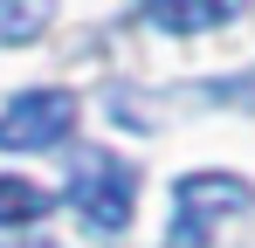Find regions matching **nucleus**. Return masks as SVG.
Instances as JSON below:
<instances>
[{
    "label": "nucleus",
    "mask_w": 255,
    "mask_h": 248,
    "mask_svg": "<svg viewBox=\"0 0 255 248\" xmlns=\"http://www.w3.org/2000/svg\"><path fill=\"white\" fill-rule=\"evenodd\" d=\"M55 0H0V48H28L35 35H48Z\"/></svg>",
    "instance_id": "39448f33"
},
{
    "label": "nucleus",
    "mask_w": 255,
    "mask_h": 248,
    "mask_svg": "<svg viewBox=\"0 0 255 248\" xmlns=\"http://www.w3.org/2000/svg\"><path fill=\"white\" fill-rule=\"evenodd\" d=\"M249 90H255V83H249Z\"/></svg>",
    "instance_id": "6e6552de"
},
{
    "label": "nucleus",
    "mask_w": 255,
    "mask_h": 248,
    "mask_svg": "<svg viewBox=\"0 0 255 248\" xmlns=\"http://www.w3.org/2000/svg\"><path fill=\"white\" fill-rule=\"evenodd\" d=\"M21 248H55V242H21Z\"/></svg>",
    "instance_id": "0eeeda50"
},
{
    "label": "nucleus",
    "mask_w": 255,
    "mask_h": 248,
    "mask_svg": "<svg viewBox=\"0 0 255 248\" xmlns=\"http://www.w3.org/2000/svg\"><path fill=\"white\" fill-rule=\"evenodd\" d=\"M76 131V97L69 90H21L0 104V152H48Z\"/></svg>",
    "instance_id": "7ed1b4c3"
},
{
    "label": "nucleus",
    "mask_w": 255,
    "mask_h": 248,
    "mask_svg": "<svg viewBox=\"0 0 255 248\" xmlns=\"http://www.w3.org/2000/svg\"><path fill=\"white\" fill-rule=\"evenodd\" d=\"M69 207L83 214L97 235H125L131 228V207H138V165L118 159V152H76L69 165Z\"/></svg>",
    "instance_id": "f257e3e1"
},
{
    "label": "nucleus",
    "mask_w": 255,
    "mask_h": 248,
    "mask_svg": "<svg viewBox=\"0 0 255 248\" xmlns=\"http://www.w3.org/2000/svg\"><path fill=\"white\" fill-rule=\"evenodd\" d=\"M48 207H55V193H42L35 179H14V172L0 179V228H35Z\"/></svg>",
    "instance_id": "423d86ee"
},
{
    "label": "nucleus",
    "mask_w": 255,
    "mask_h": 248,
    "mask_svg": "<svg viewBox=\"0 0 255 248\" xmlns=\"http://www.w3.org/2000/svg\"><path fill=\"white\" fill-rule=\"evenodd\" d=\"M172 207H179V221H172V248L200 242L214 221H228V214H249L255 207V186L242 172H186L179 186H172Z\"/></svg>",
    "instance_id": "f03ea898"
},
{
    "label": "nucleus",
    "mask_w": 255,
    "mask_h": 248,
    "mask_svg": "<svg viewBox=\"0 0 255 248\" xmlns=\"http://www.w3.org/2000/svg\"><path fill=\"white\" fill-rule=\"evenodd\" d=\"M138 14L166 35H214L242 14V0H138Z\"/></svg>",
    "instance_id": "20e7f679"
}]
</instances>
